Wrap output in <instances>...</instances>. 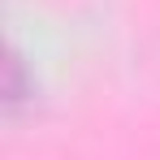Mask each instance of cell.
I'll list each match as a JSON object with an SVG mask.
<instances>
[{"label":"cell","mask_w":160,"mask_h":160,"mask_svg":"<svg viewBox=\"0 0 160 160\" xmlns=\"http://www.w3.org/2000/svg\"><path fill=\"white\" fill-rule=\"evenodd\" d=\"M22 100H26V82H22V56L13 52V56H9V82H4V108H9V112H18V108H22Z\"/></svg>","instance_id":"obj_1"}]
</instances>
